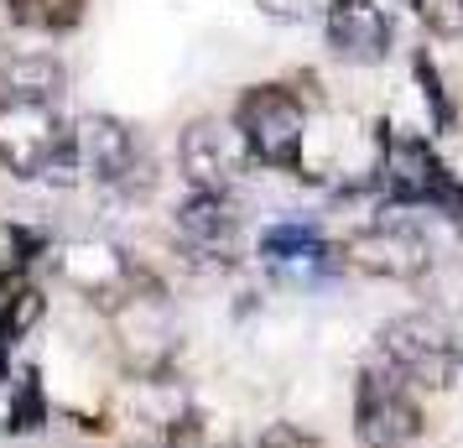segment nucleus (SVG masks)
<instances>
[{
	"label": "nucleus",
	"instance_id": "18",
	"mask_svg": "<svg viewBox=\"0 0 463 448\" xmlns=\"http://www.w3.org/2000/svg\"><path fill=\"white\" fill-rule=\"evenodd\" d=\"M411 11L432 37H463V0H411Z\"/></svg>",
	"mask_w": 463,
	"mask_h": 448
},
{
	"label": "nucleus",
	"instance_id": "11",
	"mask_svg": "<svg viewBox=\"0 0 463 448\" xmlns=\"http://www.w3.org/2000/svg\"><path fill=\"white\" fill-rule=\"evenodd\" d=\"M323 32H328L334 58L359 63V68L385 63L391 37H396L391 11H385L380 0H328V5H323Z\"/></svg>",
	"mask_w": 463,
	"mask_h": 448
},
{
	"label": "nucleus",
	"instance_id": "6",
	"mask_svg": "<svg viewBox=\"0 0 463 448\" xmlns=\"http://www.w3.org/2000/svg\"><path fill=\"white\" fill-rule=\"evenodd\" d=\"M58 277L73 292H84L89 302H105V308H120L136 292H156V281L109 240H68L58 251Z\"/></svg>",
	"mask_w": 463,
	"mask_h": 448
},
{
	"label": "nucleus",
	"instance_id": "7",
	"mask_svg": "<svg viewBox=\"0 0 463 448\" xmlns=\"http://www.w3.org/2000/svg\"><path fill=\"white\" fill-rule=\"evenodd\" d=\"M432 256H438V251L427 245V235H417L411 224H396V219L364 224L354 235H344V245H338V261H344L349 272L380 277V281H417Z\"/></svg>",
	"mask_w": 463,
	"mask_h": 448
},
{
	"label": "nucleus",
	"instance_id": "1",
	"mask_svg": "<svg viewBox=\"0 0 463 448\" xmlns=\"http://www.w3.org/2000/svg\"><path fill=\"white\" fill-rule=\"evenodd\" d=\"M234 136L245 141V157L271 172H302L307 151V105L287 84H255L234 105Z\"/></svg>",
	"mask_w": 463,
	"mask_h": 448
},
{
	"label": "nucleus",
	"instance_id": "13",
	"mask_svg": "<svg viewBox=\"0 0 463 448\" xmlns=\"http://www.w3.org/2000/svg\"><path fill=\"white\" fill-rule=\"evenodd\" d=\"M260 256L276 261V266H292V272H313V266H323V261H338L334 245L317 235L313 224H302V219L271 224V230L260 235Z\"/></svg>",
	"mask_w": 463,
	"mask_h": 448
},
{
	"label": "nucleus",
	"instance_id": "3",
	"mask_svg": "<svg viewBox=\"0 0 463 448\" xmlns=\"http://www.w3.org/2000/svg\"><path fill=\"white\" fill-rule=\"evenodd\" d=\"M375 188L380 198L391 204V209H438L453 219L458 209V193H453V172L448 162L438 157V147L427 141V136H380V157H375Z\"/></svg>",
	"mask_w": 463,
	"mask_h": 448
},
{
	"label": "nucleus",
	"instance_id": "10",
	"mask_svg": "<svg viewBox=\"0 0 463 448\" xmlns=\"http://www.w3.org/2000/svg\"><path fill=\"white\" fill-rule=\"evenodd\" d=\"M68 147V126L47 105H0V167L11 177H43Z\"/></svg>",
	"mask_w": 463,
	"mask_h": 448
},
{
	"label": "nucleus",
	"instance_id": "15",
	"mask_svg": "<svg viewBox=\"0 0 463 448\" xmlns=\"http://www.w3.org/2000/svg\"><path fill=\"white\" fill-rule=\"evenodd\" d=\"M417 287L427 292V313H438V319L463 313V256H432Z\"/></svg>",
	"mask_w": 463,
	"mask_h": 448
},
{
	"label": "nucleus",
	"instance_id": "19",
	"mask_svg": "<svg viewBox=\"0 0 463 448\" xmlns=\"http://www.w3.org/2000/svg\"><path fill=\"white\" fill-rule=\"evenodd\" d=\"M255 5H260V16H271L281 26H302V22H313V16H323L328 0H255Z\"/></svg>",
	"mask_w": 463,
	"mask_h": 448
},
{
	"label": "nucleus",
	"instance_id": "14",
	"mask_svg": "<svg viewBox=\"0 0 463 448\" xmlns=\"http://www.w3.org/2000/svg\"><path fill=\"white\" fill-rule=\"evenodd\" d=\"M89 0H5V16L26 32H47V37H63L84 22Z\"/></svg>",
	"mask_w": 463,
	"mask_h": 448
},
{
	"label": "nucleus",
	"instance_id": "2",
	"mask_svg": "<svg viewBox=\"0 0 463 448\" xmlns=\"http://www.w3.org/2000/svg\"><path fill=\"white\" fill-rule=\"evenodd\" d=\"M380 365L396 370L406 386H427V391H448L463 370V339L453 323L438 313H401L380 329Z\"/></svg>",
	"mask_w": 463,
	"mask_h": 448
},
{
	"label": "nucleus",
	"instance_id": "17",
	"mask_svg": "<svg viewBox=\"0 0 463 448\" xmlns=\"http://www.w3.org/2000/svg\"><path fill=\"white\" fill-rule=\"evenodd\" d=\"M411 73H417L421 100H427V110H432V126H438V130H453V126H458V110H453V100H448V89H442L438 63H432L427 52H417V58H411Z\"/></svg>",
	"mask_w": 463,
	"mask_h": 448
},
{
	"label": "nucleus",
	"instance_id": "8",
	"mask_svg": "<svg viewBox=\"0 0 463 448\" xmlns=\"http://www.w3.org/2000/svg\"><path fill=\"white\" fill-rule=\"evenodd\" d=\"M172 240L193 266H234L240 261V209L230 193H188L172 209Z\"/></svg>",
	"mask_w": 463,
	"mask_h": 448
},
{
	"label": "nucleus",
	"instance_id": "16",
	"mask_svg": "<svg viewBox=\"0 0 463 448\" xmlns=\"http://www.w3.org/2000/svg\"><path fill=\"white\" fill-rule=\"evenodd\" d=\"M47 423V406H43V386H37V370H22V381L11 391V406H5V427L11 433H32V427Z\"/></svg>",
	"mask_w": 463,
	"mask_h": 448
},
{
	"label": "nucleus",
	"instance_id": "12",
	"mask_svg": "<svg viewBox=\"0 0 463 448\" xmlns=\"http://www.w3.org/2000/svg\"><path fill=\"white\" fill-rule=\"evenodd\" d=\"M68 94V68L52 52H11L0 58V105H47L58 110Z\"/></svg>",
	"mask_w": 463,
	"mask_h": 448
},
{
	"label": "nucleus",
	"instance_id": "5",
	"mask_svg": "<svg viewBox=\"0 0 463 448\" xmlns=\"http://www.w3.org/2000/svg\"><path fill=\"white\" fill-rule=\"evenodd\" d=\"M354 438L359 448H411L421 438V406L396 370L364 365L354 386Z\"/></svg>",
	"mask_w": 463,
	"mask_h": 448
},
{
	"label": "nucleus",
	"instance_id": "9",
	"mask_svg": "<svg viewBox=\"0 0 463 448\" xmlns=\"http://www.w3.org/2000/svg\"><path fill=\"white\" fill-rule=\"evenodd\" d=\"M177 162H183V177L193 183V193H234V183L250 167L245 141L219 115H198L177 136Z\"/></svg>",
	"mask_w": 463,
	"mask_h": 448
},
{
	"label": "nucleus",
	"instance_id": "4",
	"mask_svg": "<svg viewBox=\"0 0 463 448\" xmlns=\"http://www.w3.org/2000/svg\"><path fill=\"white\" fill-rule=\"evenodd\" d=\"M73 157H79V172L99 188H115V193H146L151 188V162H146V147L141 136L120 120V115H79L73 126Z\"/></svg>",
	"mask_w": 463,
	"mask_h": 448
},
{
	"label": "nucleus",
	"instance_id": "20",
	"mask_svg": "<svg viewBox=\"0 0 463 448\" xmlns=\"http://www.w3.org/2000/svg\"><path fill=\"white\" fill-rule=\"evenodd\" d=\"M255 448H323V443H317L313 433H302L297 423H266Z\"/></svg>",
	"mask_w": 463,
	"mask_h": 448
}]
</instances>
